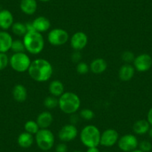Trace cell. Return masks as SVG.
<instances>
[{
  "label": "cell",
  "instance_id": "10",
  "mask_svg": "<svg viewBox=\"0 0 152 152\" xmlns=\"http://www.w3.org/2000/svg\"><path fill=\"white\" fill-rule=\"evenodd\" d=\"M119 139V134L116 130L108 128L104 131L101 134L100 145L104 147H112L117 144Z\"/></svg>",
  "mask_w": 152,
  "mask_h": 152
},
{
  "label": "cell",
  "instance_id": "30",
  "mask_svg": "<svg viewBox=\"0 0 152 152\" xmlns=\"http://www.w3.org/2000/svg\"><path fill=\"white\" fill-rule=\"evenodd\" d=\"M135 55L131 51H125V52H122V55H121V58L125 64H131V63L134 62V59H135Z\"/></svg>",
  "mask_w": 152,
  "mask_h": 152
},
{
  "label": "cell",
  "instance_id": "29",
  "mask_svg": "<svg viewBox=\"0 0 152 152\" xmlns=\"http://www.w3.org/2000/svg\"><path fill=\"white\" fill-rule=\"evenodd\" d=\"M76 71L80 75H85L90 71V65L84 61H80L76 66Z\"/></svg>",
  "mask_w": 152,
  "mask_h": 152
},
{
  "label": "cell",
  "instance_id": "17",
  "mask_svg": "<svg viewBox=\"0 0 152 152\" xmlns=\"http://www.w3.org/2000/svg\"><path fill=\"white\" fill-rule=\"evenodd\" d=\"M12 36L5 31H0V53H6L11 50L13 43Z\"/></svg>",
  "mask_w": 152,
  "mask_h": 152
},
{
  "label": "cell",
  "instance_id": "6",
  "mask_svg": "<svg viewBox=\"0 0 152 152\" xmlns=\"http://www.w3.org/2000/svg\"><path fill=\"white\" fill-rule=\"evenodd\" d=\"M30 58L25 52L14 53L9 58V64L11 68L17 72H28L31 65Z\"/></svg>",
  "mask_w": 152,
  "mask_h": 152
},
{
  "label": "cell",
  "instance_id": "14",
  "mask_svg": "<svg viewBox=\"0 0 152 152\" xmlns=\"http://www.w3.org/2000/svg\"><path fill=\"white\" fill-rule=\"evenodd\" d=\"M14 24V16L12 13L7 9L0 11V28L6 31L11 28Z\"/></svg>",
  "mask_w": 152,
  "mask_h": 152
},
{
  "label": "cell",
  "instance_id": "7",
  "mask_svg": "<svg viewBox=\"0 0 152 152\" xmlns=\"http://www.w3.org/2000/svg\"><path fill=\"white\" fill-rule=\"evenodd\" d=\"M48 42L52 46H61L66 44L69 40V33L64 29L61 28H55L52 29L48 33Z\"/></svg>",
  "mask_w": 152,
  "mask_h": 152
},
{
  "label": "cell",
  "instance_id": "2",
  "mask_svg": "<svg viewBox=\"0 0 152 152\" xmlns=\"http://www.w3.org/2000/svg\"><path fill=\"white\" fill-rule=\"evenodd\" d=\"M58 107L63 113L68 115L75 113L81 107V99L76 93L64 92L58 98Z\"/></svg>",
  "mask_w": 152,
  "mask_h": 152
},
{
  "label": "cell",
  "instance_id": "5",
  "mask_svg": "<svg viewBox=\"0 0 152 152\" xmlns=\"http://www.w3.org/2000/svg\"><path fill=\"white\" fill-rule=\"evenodd\" d=\"M34 140L37 145L42 151H49L55 145V135L52 131L46 129H40L35 134Z\"/></svg>",
  "mask_w": 152,
  "mask_h": 152
},
{
  "label": "cell",
  "instance_id": "24",
  "mask_svg": "<svg viewBox=\"0 0 152 152\" xmlns=\"http://www.w3.org/2000/svg\"><path fill=\"white\" fill-rule=\"evenodd\" d=\"M11 30L14 34L19 37H24L27 33L26 23H23L21 22L14 23L13 26H11Z\"/></svg>",
  "mask_w": 152,
  "mask_h": 152
},
{
  "label": "cell",
  "instance_id": "34",
  "mask_svg": "<svg viewBox=\"0 0 152 152\" xmlns=\"http://www.w3.org/2000/svg\"><path fill=\"white\" fill-rule=\"evenodd\" d=\"M55 152H68V147L65 142H60L55 147Z\"/></svg>",
  "mask_w": 152,
  "mask_h": 152
},
{
  "label": "cell",
  "instance_id": "23",
  "mask_svg": "<svg viewBox=\"0 0 152 152\" xmlns=\"http://www.w3.org/2000/svg\"><path fill=\"white\" fill-rule=\"evenodd\" d=\"M151 125L148 120L145 119H140L134 122L133 125V131L137 135H143L148 132Z\"/></svg>",
  "mask_w": 152,
  "mask_h": 152
},
{
  "label": "cell",
  "instance_id": "4",
  "mask_svg": "<svg viewBox=\"0 0 152 152\" xmlns=\"http://www.w3.org/2000/svg\"><path fill=\"white\" fill-rule=\"evenodd\" d=\"M100 130L93 125H86L80 132V140L87 148L99 147L101 140Z\"/></svg>",
  "mask_w": 152,
  "mask_h": 152
},
{
  "label": "cell",
  "instance_id": "1",
  "mask_svg": "<svg viewBox=\"0 0 152 152\" xmlns=\"http://www.w3.org/2000/svg\"><path fill=\"white\" fill-rule=\"evenodd\" d=\"M28 72L34 81L37 82H46L52 78L53 67L47 60L38 58L31 61Z\"/></svg>",
  "mask_w": 152,
  "mask_h": 152
},
{
  "label": "cell",
  "instance_id": "32",
  "mask_svg": "<svg viewBox=\"0 0 152 152\" xmlns=\"http://www.w3.org/2000/svg\"><path fill=\"white\" fill-rule=\"evenodd\" d=\"M9 64V58L6 53H0V71L3 70Z\"/></svg>",
  "mask_w": 152,
  "mask_h": 152
},
{
  "label": "cell",
  "instance_id": "18",
  "mask_svg": "<svg viewBox=\"0 0 152 152\" xmlns=\"http://www.w3.org/2000/svg\"><path fill=\"white\" fill-rule=\"evenodd\" d=\"M107 68V63L103 58H96L90 64V71L94 74L99 75L104 72Z\"/></svg>",
  "mask_w": 152,
  "mask_h": 152
},
{
  "label": "cell",
  "instance_id": "33",
  "mask_svg": "<svg viewBox=\"0 0 152 152\" xmlns=\"http://www.w3.org/2000/svg\"><path fill=\"white\" fill-rule=\"evenodd\" d=\"M81 58H82V55L81 53L80 52V51H74L72 54V61L73 63H79L81 61Z\"/></svg>",
  "mask_w": 152,
  "mask_h": 152
},
{
  "label": "cell",
  "instance_id": "36",
  "mask_svg": "<svg viewBox=\"0 0 152 152\" xmlns=\"http://www.w3.org/2000/svg\"><path fill=\"white\" fill-rule=\"evenodd\" d=\"M86 152H100V150L98 147H91L87 148V150Z\"/></svg>",
  "mask_w": 152,
  "mask_h": 152
},
{
  "label": "cell",
  "instance_id": "20",
  "mask_svg": "<svg viewBox=\"0 0 152 152\" xmlns=\"http://www.w3.org/2000/svg\"><path fill=\"white\" fill-rule=\"evenodd\" d=\"M20 8L26 15H33L37 9V2L36 0H21Z\"/></svg>",
  "mask_w": 152,
  "mask_h": 152
},
{
  "label": "cell",
  "instance_id": "35",
  "mask_svg": "<svg viewBox=\"0 0 152 152\" xmlns=\"http://www.w3.org/2000/svg\"><path fill=\"white\" fill-rule=\"evenodd\" d=\"M147 120L149 122L151 126H152V107L148 110L147 114Z\"/></svg>",
  "mask_w": 152,
  "mask_h": 152
},
{
  "label": "cell",
  "instance_id": "19",
  "mask_svg": "<svg viewBox=\"0 0 152 152\" xmlns=\"http://www.w3.org/2000/svg\"><path fill=\"white\" fill-rule=\"evenodd\" d=\"M12 95L16 102L20 103L24 102L28 98L27 89L23 84H17L13 88Z\"/></svg>",
  "mask_w": 152,
  "mask_h": 152
},
{
  "label": "cell",
  "instance_id": "21",
  "mask_svg": "<svg viewBox=\"0 0 152 152\" xmlns=\"http://www.w3.org/2000/svg\"><path fill=\"white\" fill-rule=\"evenodd\" d=\"M35 142L34 137L28 132H23L17 137V143L23 148H29Z\"/></svg>",
  "mask_w": 152,
  "mask_h": 152
},
{
  "label": "cell",
  "instance_id": "8",
  "mask_svg": "<svg viewBox=\"0 0 152 152\" xmlns=\"http://www.w3.org/2000/svg\"><path fill=\"white\" fill-rule=\"evenodd\" d=\"M118 147L123 152H131L137 148L139 142L137 137L134 134H127L119 137L118 140Z\"/></svg>",
  "mask_w": 152,
  "mask_h": 152
},
{
  "label": "cell",
  "instance_id": "27",
  "mask_svg": "<svg viewBox=\"0 0 152 152\" xmlns=\"http://www.w3.org/2000/svg\"><path fill=\"white\" fill-rule=\"evenodd\" d=\"M79 116L84 120L90 121L94 118L95 113L93 110L89 109V108H84L80 111Z\"/></svg>",
  "mask_w": 152,
  "mask_h": 152
},
{
  "label": "cell",
  "instance_id": "38",
  "mask_svg": "<svg viewBox=\"0 0 152 152\" xmlns=\"http://www.w3.org/2000/svg\"><path fill=\"white\" fill-rule=\"evenodd\" d=\"M131 152H143L142 151H141L140 150V149H135V150H134V151H131Z\"/></svg>",
  "mask_w": 152,
  "mask_h": 152
},
{
  "label": "cell",
  "instance_id": "40",
  "mask_svg": "<svg viewBox=\"0 0 152 152\" xmlns=\"http://www.w3.org/2000/svg\"><path fill=\"white\" fill-rule=\"evenodd\" d=\"M71 152H82V151H71Z\"/></svg>",
  "mask_w": 152,
  "mask_h": 152
},
{
  "label": "cell",
  "instance_id": "39",
  "mask_svg": "<svg viewBox=\"0 0 152 152\" xmlns=\"http://www.w3.org/2000/svg\"><path fill=\"white\" fill-rule=\"evenodd\" d=\"M39 1H40V2H49L50 0H39Z\"/></svg>",
  "mask_w": 152,
  "mask_h": 152
},
{
  "label": "cell",
  "instance_id": "41",
  "mask_svg": "<svg viewBox=\"0 0 152 152\" xmlns=\"http://www.w3.org/2000/svg\"><path fill=\"white\" fill-rule=\"evenodd\" d=\"M42 152H49V151H42Z\"/></svg>",
  "mask_w": 152,
  "mask_h": 152
},
{
  "label": "cell",
  "instance_id": "42",
  "mask_svg": "<svg viewBox=\"0 0 152 152\" xmlns=\"http://www.w3.org/2000/svg\"><path fill=\"white\" fill-rule=\"evenodd\" d=\"M104 152H109V151H104Z\"/></svg>",
  "mask_w": 152,
  "mask_h": 152
},
{
  "label": "cell",
  "instance_id": "3",
  "mask_svg": "<svg viewBox=\"0 0 152 152\" xmlns=\"http://www.w3.org/2000/svg\"><path fill=\"white\" fill-rule=\"evenodd\" d=\"M23 41L26 48V51L31 55H39L44 49V37L41 33L39 32H27L26 34L23 37Z\"/></svg>",
  "mask_w": 152,
  "mask_h": 152
},
{
  "label": "cell",
  "instance_id": "16",
  "mask_svg": "<svg viewBox=\"0 0 152 152\" xmlns=\"http://www.w3.org/2000/svg\"><path fill=\"white\" fill-rule=\"evenodd\" d=\"M53 115L49 111H43L37 117V123L38 124L40 129L49 128L53 123Z\"/></svg>",
  "mask_w": 152,
  "mask_h": 152
},
{
  "label": "cell",
  "instance_id": "28",
  "mask_svg": "<svg viewBox=\"0 0 152 152\" xmlns=\"http://www.w3.org/2000/svg\"><path fill=\"white\" fill-rule=\"evenodd\" d=\"M11 50H12L14 53H18V52H25V51H26V48H25L24 43H23V40H13Z\"/></svg>",
  "mask_w": 152,
  "mask_h": 152
},
{
  "label": "cell",
  "instance_id": "12",
  "mask_svg": "<svg viewBox=\"0 0 152 152\" xmlns=\"http://www.w3.org/2000/svg\"><path fill=\"white\" fill-rule=\"evenodd\" d=\"M88 37L83 31H77L72 35L70 38V46L74 51H81L87 46Z\"/></svg>",
  "mask_w": 152,
  "mask_h": 152
},
{
  "label": "cell",
  "instance_id": "25",
  "mask_svg": "<svg viewBox=\"0 0 152 152\" xmlns=\"http://www.w3.org/2000/svg\"><path fill=\"white\" fill-rule=\"evenodd\" d=\"M24 129L26 132L29 133L32 135H35L37 133L40 129L38 124L37 123L36 121L34 120H28L25 123Z\"/></svg>",
  "mask_w": 152,
  "mask_h": 152
},
{
  "label": "cell",
  "instance_id": "37",
  "mask_svg": "<svg viewBox=\"0 0 152 152\" xmlns=\"http://www.w3.org/2000/svg\"><path fill=\"white\" fill-rule=\"evenodd\" d=\"M148 135H149V137H150V138L152 139V126L151 127L150 129H149L148 132Z\"/></svg>",
  "mask_w": 152,
  "mask_h": 152
},
{
  "label": "cell",
  "instance_id": "31",
  "mask_svg": "<svg viewBox=\"0 0 152 152\" xmlns=\"http://www.w3.org/2000/svg\"><path fill=\"white\" fill-rule=\"evenodd\" d=\"M139 149L142 151L143 152H150L152 149V145L148 140H142L139 142Z\"/></svg>",
  "mask_w": 152,
  "mask_h": 152
},
{
  "label": "cell",
  "instance_id": "26",
  "mask_svg": "<svg viewBox=\"0 0 152 152\" xmlns=\"http://www.w3.org/2000/svg\"><path fill=\"white\" fill-rule=\"evenodd\" d=\"M43 105L49 110L55 109L58 107V98L53 96H49L43 100Z\"/></svg>",
  "mask_w": 152,
  "mask_h": 152
},
{
  "label": "cell",
  "instance_id": "9",
  "mask_svg": "<svg viewBox=\"0 0 152 152\" xmlns=\"http://www.w3.org/2000/svg\"><path fill=\"white\" fill-rule=\"evenodd\" d=\"M78 134V128L72 124H67L64 125L58 131V138L63 142H69L77 137Z\"/></svg>",
  "mask_w": 152,
  "mask_h": 152
},
{
  "label": "cell",
  "instance_id": "11",
  "mask_svg": "<svg viewBox=\"0 0 152 152\" xmlns=\"http://www.w3.org/2000/svg\"><path fill=\"white\" fill-rule=\"evenodd\" d=\"M133 64L137 71L140 72H145L151 68L152 58L148 54H141L136 57Z\"/></svg>",
  "mask_w": 152,
  "mask_h": 152
},
{
  "label": "cell",
  "instance_id": "13",
  "mask_svg": "<svg viewBox=\"0 0 152 152\" xmlns=\"http://www.w3.org/2000/svg\"><path fill=\"white\" fill-rule=\"evenodd\" d=\"M31 23L35 31L39 32V33H43V32L47 31L51 28L50 20L43 16L37 17Z\"/></svg>",
  "mask_w": 152,
  "mask_h": 152
},
{
  "label": "cell",
  "instance_id": "22",
  "mask_svg": "<svg viewBox=\"0 0 152 152\" xmlns=\"http://www.w3.org/2000/svg\"><path fill=\"white\" fill-rule=\"evenodd\" d=\"M49 92L51 96L59 98L64 93V84L59 80H53L49 85Z\"/></svg>",
  "mask_w": 152,
  "mask_h": 152
},
{
  "label": "cell",
  "instance_id": "15",
  "mask_svg": "<svg viewBox=\"0 0 152 152\" xmlns=\"http://www.w3.org/2000/svg\"><path fill=\"white\" fill-rule=\"evenodd\" d=\"M135 68L134 66L129 64H125L119 68V79L124 82L129 81L134 78L135 74Z\"/></svg>",
  "mask_w": 152,
  "mask_h": 152
}]
</instances>
